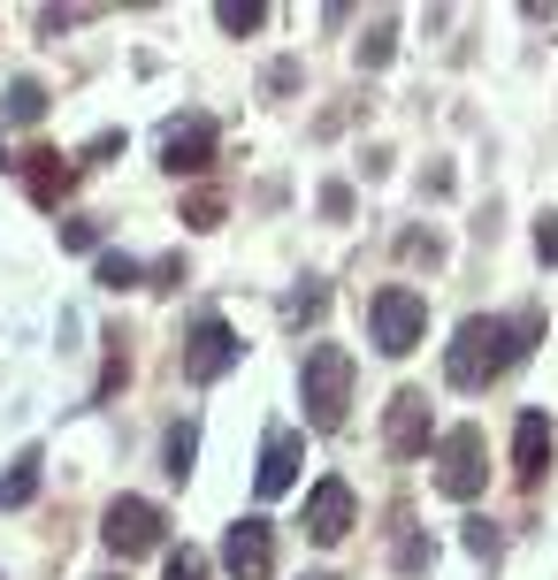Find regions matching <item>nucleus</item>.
<instances>
[{
	"mask_svg": "<svg viewBox=\"0 0 558 580\" xmlns=\"http://www.w3.org/2000/svg\"><path fill=\"white\" fill-rule=\"evenodd\" d=\"M544 336V313H475V321H459V336H451V352H444V382L451 390H490L505 367H521L528 359V344Z\"/></svg>",
	"mask_w": 558,
	"mask_h": 580,
	"instance_id": "nucleus-1",
	"label": "nucleus"
},
{
	"mask_svg": "<svg viewBox=\"0 0 558 580\" xmlns=\"http://www.w3.org/2000/svg\"><path fill=\"white\" fill-rule=\"evenodd\" d=\"M299 398H306V428H345V405H353V352L345 344H306L299 359Z\"/></svg>",
	"mask_w": 558,
	"mask_h": 580,
	"instance_id": "nucleus-2",
	"label": "nucleus"
},
{
	"mask_svg": "<svg viewBox=\"0 0 558 580\" xmlns=\"http://www.w3.org/2000/svg\"><path fill=\"white\" fill-rule=\"evenodd\" d=\"M368 328H375V352H382V359H405V352L428 336V298L413 283H382L368 298Z\"/></svg>",
	"mask_w": 558,
	"mask_h": 580,
	"instance_id": "nucleus-3",
	"label": "nucleus"
},
{
	"mask_svg": "<svg viewBox=\"0 0 558 580\" xmlns=\"http://www.w3.org/2000/svg\"><path fill=\"white\" fill-rule=\"evenodd\" d=\"M436 489L459 497V504H475L490 489V443H482V428H451L436 443Z\"/></svg>",
	"mask_w": 558,
	"mask_h": 580,
	"instance_id": "nucleus-4",
	"label": "nucleus"
},
{
	"mask_svg": "<svg viewBox=\"0 0 558 580\" xmlns=\"http://www.w3.org/2000/svg\"><path fill=\"white\" fill-rule=\"evenodd\" d=\"M245 359V344H237V328L222 321V313H199L185 336V352H177V367H185V382H214V375H230Z\"/></svg>",
	"mask_w": 558,
	"mask_h": 580,
	"instance_id": "nucleus-5",
	"label": "nucleus"
},
{
	"mask_svg": "<svg viewBox=\"0 0 558 580\" xmlns=\"http://www.w3.org/2000/svg\"><path fill=\"white\" fill-rule=\"evenodd\" d=\"M353 527H360V497H353V481H345V473H322L314 497H306V535H314L322 550H337Z\"/></svg>",
	"mask_w": 558,
	"mask_h": 580,
	"instance_id": "nucleus-6",
	"label": "nucleus"
},
{
	"mask_svg": "<svg viewBox=\"0 0 558 580\" xmlns=\"http://www.w3.org/2000/svg\"><path fill=\"white\" fill-rule=\"evenodd\" d=\"M100 543L131 566V558H146V550H161V512H154L146 497H115L108 520H100Z\"/></svg>",
	"mask_w": 558,
	"mask_h": 580,
	"instance_id": "nucleus-7",
	"label": "nucleus"
},
{
	"mask_svg": "<svg viewBox=\"0 0 558 580\" xmlns=\"http://www.w3.org/2000/svg\"><path fill=\"white\" fill-rule=\"evenodd\" d=\"M161 168L169 176H207L214 168V115H169V131H161Z\"/></svg>",
	"mask_w": 558,
	"mask_h": 580,
	"instance_id": "nucleus-8",
	"label": "nucleus"
},
{
	"mask_svg": "<svg viewBox=\"0 0 558 580\" xmlns=\"http://www.w3.org/2000/svg\"><path fill=\"white\" fill-rule=\"evenodd\" d=\"M428 435H436V421H428V390H398L390 413H382V450H390V458H421Z\"/></svg>",
	"mask_w": 558,
	"mask_h": 580,
	"instance_id": "nucleus-9",
	"label": "nucleus"
},
{
	"mask_svg": "<svg viewBox=\"0 0 558 580\" xmlns=\"http://www.w3.org/2000/svg\"><path fill=\"white\" fill-rule=\"evenodd\" d=\"M222 566H230V580H268L276 573V527L268 520H237L222 535Z\"/></svg>",
	"mask_w": 558,
	"mask_h": 580,
	"instance_id": "nucleus-10",
	"label": "nucleus"
},
{
	"mask_svg": "<svg viewBox=\"0 0 558 580\" xmlns=\"http://www.w3.org/2000/svg\"><path fill=\"white\" fill-rule=\"evenodd\" d=\"M299 466H306V435L299 428H268V450H260L253 489H260V497H283V489L299 481Z\"/></svg>",
	"mask_w": 558,
	"mask_h": 580,
	"instance_id": "nucleus-11",
	"label": "nucleus"
},
{
	"mask_svg": "<svg viewBox=\"0 0 558 580\" xmlns=\"http://www.w3.org/2000/svg\"><path fill=\"white\" fill-rule=\"evenodd\" d=\"M544 473H551V421L544 413H521V428H513V481L536 489Z\"/></svg>",
	"mask_w": 558,
	"mask_h": 580,
	"instance_id": "nucleus-12",
	"label": "nucleus"
},
{
	"mask_svg": "<svg viewBox=\"0 0 558 580\" xmlns=\"http://www.w3.org/2000/svg\"><path fill=\"white\" fill-rule=\"evenodd\" d=\"M23 183H31V199H38V207H62V191L77 183V168H69V153L31 145V153H23Z\"/></svg>",
	"mask_w": 558,
	"mask_h": 580,
	"instance_id": "nucleus-13",
	"label": "nucleus"
},
{
	"mask_svg": "<svg viewBox=\"0 0 558 580\" xmlns=\"http://www.w3.org/2000/svg\"><path fill=\"white\" fill-rule=\"evenodd\" d=\"M123 375H131V344H123V328L108 336V367H100V390H92V405H108L115 390H123Z\"/></svg>",
	"mask_w": 558,
	"mask_h": 580,
	"instance_id": "nucleus-14",
	"label": "nucleus"
},
{
	"mask_svg": "<svg viewBox=\"0 0 558 580\" xmlns=\"http://www.w3.org/2000/svg\"><path fill=\"white\" fill-rule=\"evenodd\" d=\"M161 458H169V481H185L191 458H199V428H191V421H177V428H169V443H161Z\"/></svg>",
	"mask_w": 558,
	"mask_h": 580,
	"instance_id": "nucleus-15",
	"label": "nucleus"
},
{
	"mask_svg": "<svg viewBox=\"0 0 558 580\" xmlns=\"http://www.w3.org/2000/svg\"><path fill=\"white\" fill-rule=\"evenodd\" d=\"M138 283H146V268L131 253H100V290H138Z\"/></svg>",
	"mask_w": 558,
	"mask_h": 580,
	"instance_id": "nucleus-16",
	"label": "nucleus"
},
{
	"mask_svg": "<svg viewBox=\"0 0 558 580\" xmlns=\"http://www.w3.org/2000/svg\"><path fill=\"white\" fill-rule=\"evenodd\" d=\"M8 115H15V123H38V115H46V85H38V77H15V92H8Z\"/></svg>",
	"mask_w": 558,
	"mask_h": 580,
	"instance_id": "nucleus-17",
	"label": "nucleus"
},
{
	"mask_svg": "<svg viewBox=\"0 0 558 580\" xmlns=\"http://www.w3.org/2000/svg\"><path fill=\"white\" fill-rule=\"evenodd\" d=\"M214 23H222V31H260V23H268V8H260V0H222V8H214Z\"/></svg>",
	"mask_w": 558,
	"mask_h": 580,
	"instance_id": "nucleus-18",
	"label": "nucleus"
},
{
	"mask_svg": "<svg viewBox=\"0 0 558 580\" xmlns=\"http://www.w3.org/2000/svg\"><path fill=\"white\" fill-rule=\"evenodd\" d=\"M31 489H38V450H23V458H15V473H8V489H0V504H31Z\"/></svg>",
	"mask_w": 558,
	"mask_h": 580,
	"instance_id": "nucleus-19",
	"label": "nucleus"
},
{
	"mask_svg": "<svg viewBox=\"0 0 558 580\" xmlns=\"http://www.w3.org/2000/svg\"><path fill=\"white\" fill-rule=\"evenodd\" d=\"M222 214H230V207H222V191H191V199H185V222H191V230H222Z\"/></svg>",
	"mask_w": 558,
	"mask_h": 580,
	"instance_id": "nucleus-20",
	"label": "nucleus"
},
{
	"mask_svg": "<svg viewBox=\"0 0 558 580\" xmlns=\"http://www.w3.org/2000/svg\"><path fill=\"white\" fill-rule=\"evenodd\" d=\"M390 46H398V38H390V15H375V31L360 38V69H382V62H390Z\"/></svg>",
	"mask_w": 558,
	"mask_h": 580,
	"instance_id": "nucleus-21",
	"label": "nucleus"
},
{
	"mask_svg": "<svg viewBox=\"0 0 558 580\" xmlns=\"http://www.w3.org/2000/svg\"><path fill=\"white\" fill-rule=\"evenodd\" d=\"M322 305H330V290H322V283L291 290V321H322Z\"/></svg>",
	"mask_w": 558,
	"mask_h": 580,
	"instance_id": "nucleus-22",
	"label": "nucleus"
},
{
	"mask_svg": "<svg viewBox=\"0 0 558 580\" xmlns=\"http://www.w3.org/2000/svg\"><path fill=\"white\" fill-rule=\"evenodd\" d=\"M398 253H405V260H444V245H436L428 230H405V237H398Z\"/></svg>",
	"mask_w": 558,
	"mask_h": 580,
	"instance_id": "nucleus-23",
	"label": "nucleus"
},
{
	"mask_svg": "<svg viewBox=\"0 0 558 580\" xmlns=\"http://www.w3.org/2000/svg\"><path fill=\"white\" fill-rule=\"evenodd\" d=\"M428 558H436V550H428L421 535H405V543H398V573H428Z\"/></svg>",
	"mask_w": 558,
	"mask_h": 580,
	"instance_id": "nucleus-24",
	"label": "nucleus"
},
{
	"mask_svg": "<svg viewBox=\"0 0 558 580\" xmlns=\"http://www.w3.org/2000/svg\"><path fill=\"white\" fill-rule=\"evenodd\" d=\"M146 276H154V290H185V253H169V260H154Z\"/></svg>",
	"mask_w": 558,
	"mask_h": 580,
	"instance_id": "nucleus-25",
	"label": "nucleus"
},
{
	"mask_svg": "<svg viewBox=\"0 0 558 580\" xmlns=\"http://www.w3.org/2000/svg\"><path fill=\"white\" fill-rule=\"evenodd\" d=\"M62 245H69V253H92V245H100V222H62Z\"/></svg>",
	"mask_w": 558,
	"mask_h": 580,
	"instance_id": "nucleus-26",
	"label": "nucleus"
},
{
	"mask_svg": "<svg viewBox=\"0 0 558 580\" xmlns=\"http://www.w3.org/2000/svg\"><path fill=\"white\" fill-rule=\"evenodd\" d=\"M169 580H207V558L199 550H169Z\"/></svg>",
	"mask_w": 558,
	"mask_h": 580,
	"instance_id": "nucleus-27",
	"label": "nucleus"
},
{
	"mask_svg": "<svg viewBox=\"0 0 558 580\" xmlns=\"http://www.w3.org/2000/svg\"><path fill=\"white\" fill-rule=\"evenodd\" d=\"M536 253H544V260H551V268H558V207H551V214H544V222H536Z\"/></svg>",
	"mask_w": 558,
	"mask_h": 580,
	"instance_id": "nucleus-28",
	"label": "nucleus"
},
{
	"mask_svg": "<svg viewBox=\"0 0 558 580\" xmlns=\"http://www.w3.org/2000/svg\"><path fill=\"white\" fill-rule=\"evenodd\" d=\"M322 214H330V222H345V214H353V191H345V183H330V191H322Z\"/></svg>",
	"mask_w": 558,
	"mask_h": 580,
	"instance_id": "nucleus-29",
	"label": "nucleus"
},
{
	"mask_svg": "<svg viewBox=\"0 0 558 580\" xmlns=\"http://www.w3.org/2000/svg\"><path fill=\"white\" fill-rule=\"evenodd\" d=\"M467 550H475V558H490V550H498V535H490V520H467Z\"/></svg>",
	"mask_w": 558,
	"mask_h": 580,
	"instance_id": "nucleus-30",
	"label": "nucleus"
}]
</instances>
